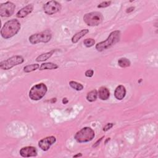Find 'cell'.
<instances>
[{"label":"cell","instance_id":"1","mask_svg":"<svg viewBox=\"0 0 158 158\" xmlns=\"http://www.w3.org/2000/svg\"><path fill=\"white\" fill-rule=\"evenodd\" d=\"M20 23L17 19L7 21L1 30V35L4 39H9L15 35L20 30Z\"/></svg>","mask_w":158,"mask_h":158},{"label":"cell","instance_id":"2","mask_svg":"<svg viewBox=\"0 0 158 158\" xmlns=\"http://www.w3.org/2000/svg\"><path fill=\"white\" fill-rule=\"evenodd\" d=\"M120 39V31L115 30L112 31L107 38L103 41L99 42L96 44L95 48L98 51L101 52L106 50L117 43Z\"/></svg>","mask_w":158,"mask_h":158},{"label":"cell","instance_id":"3","mask_svg":"<svg viewBox=\"0 0 158 158\" xmlns=\"http://www.w3.org/2000/svg\"><path fill=\"white\" fill-rule=\"evenodd\" d=\"M95 136V133L94 130L88 127H84L78 131L75 136V139L80 143H86L91 141Z\"/></svg>","mask_w":158,"mask_h":158},{"label":"cell","instance_id":"4","mask_svg":"<svg viewBox=\"0 0 158 158\" xmlns=\"http://www.w3.org/2000/svg\"><path fill=\"white\" fill-rule=\"evenodd\" d=\"M48 91L46 85L43 83H38L31 87L28 96L33 101H39L42 99Z\"/></svg>","mask_w":158,"mask_h":158},{"label":"cell","instance_id":"5","mask_svg":"<svg viewBox=\"0 0 158 158\" xmlns=\"http://www.w3.org/2000/svg\"><path fill=\"white\" fill-rule=\"evenodd\" d=\"M83 19L87 25L94 27L99 25L102 22L104 17L101 12L95 11L85 14Z\"/></svg>","mask_w":158,"mask_h":158},{"label":"cell","instance_id":"6","mask_svg":"<svg viewBox=\"0 0 158 158\" xmlns=\"http://www.w3.org/2000/svg\"><path fill=\"white\" fill-rule=\"evenodd\" d=\"M52 38V34L49 30H46L40 33L31 35L29 36L28 40L32 44H36L39 43H48Z\"/></svg>","mask_w":158,"mask_h":158},{"label":"cell","instance_id":"7","mask_svg":"<svg viewBox=\"0 0 158 158\" xmlns=\"http://www.w3.org/2000/svg\"><path fill=\"white\" fill-rule=\"evenodd\" d=\"M24 62V58L21 56H14L6 60H2L0 63L1 69L7 70L12 69L14 66L22 64Z\"/></svg>","mask_w":158,"mask_h":158},{"label":"cell","instance_id":"8","mask_svg":"<svg viewBox=\"0 0 158 158\" xmlns=\"http://www.w3.org/2000/svg\"><path fill=\"white\" fill-rule=\"evenodd\" d=\"M60 9L61 4L56 1H48L43 6L44 12L49 15H51L58 12Z\"/></svg>","mask_w":158,"mask_h":158},{"label":"cell","instance_id":"9","mask_svg":"<svg viewBox=\"0 0 158 158\" xmlns=\"http://www.w3.org/2000/svg\"><path fill=\"white\" fill-rule=\"evenodd\" d=\"M15 5L10 1H7L0 5V15L1 17H10L14 12Z\"/></svg>","mask_w":158,"mask_h":158},{"label":"cell","instance_id":"10","mask_svg":"<svg viewBox=\"0 0 158 158\" xmlns=\"http://www.w3.org/2000/svg\"><path fill=\"white\" fill-rule=\"evenodd\" d=\"M56 141V138L54 136H47L39 141L38 146L44 151H47L49 149L51 146Z\"/></svg>","mask_w":158,"mask_h":158},{"label":"cell","instance_id":"11","mask_svg":"<svg viewBox=\"0 0 158 158\" xmlns=\"http://www.w3.org/2000/svg\"><path fill=\"white\" fill-rule=\"evenodd\" d=\"M19 153L23 157H35L37 156V149L34 146H25L21 148Z\"/></svg>","mask_w":158,"mask_h":158},{"label":"cell","instance_id":"12","mask_svg":"<svg viewBox=\"0 0 158 158\" xmlns=\"http://www.w3.org/2000/svg\"><path fill=\"white\" fill-rule=\"evenodd\" d=\"M33 8L34 6L33 4H28L17 12L16 17L18 18H24L33 11Z\"/></svg>","mask_w":158,"mask_h":158},{"label":"cell","instance_id":"13","mask_svg":"<svg viewBox=\"0 0 158 158\" xmlns=\"http://www.w3.org/2000/svg\"><path fill=\"white\" fill-rule=\"evenodd\" d=\"M126 95V89L123 85H118L114 91V96L118 100H122Z\"/></svg>","mask_w":158,"mask_h":158},{"label":"cell","instance_id":"14","mask_svg":"<svg viewBox=\"0 0 158 158\" xmlns=\"http://www.w3.org/2000/svg\"><path fill=\"white\" fill-rule=\"evenodd\" d=\"M98 96L101 100H107L110 96V91L109 89L105 86H101L98 91Z\"/></svg>","mask_w":158,"mask_h":158},{"label":"cell","instance_id":"15","mask_svg":"<svg viewBox=\"0 0 158 158\" xmlns=\"http://www.w3.org/2000/svg\"><path fill=\"white\" fill-rule=\"evenodd\" d=\"M89 33V30L88 29H83L79 32L75 33L72 38V42L73 43H77L82 37L86 35L87 33Z\"/></svg>","mask_w":158,"mask_h":158},{"label":"cell","instance_id":"16","mask_svg":"<svg viewBox=\"0 0 158 158\" xmlns=\"http://www.w3.org/2000/svg\"><path fill=\"white\" fill-rule=\"evenodd\" d=\"M59 67V65L56 64L52 62H45L41 64L40 67V70H52L56 69Z\"/></svg>","mask_w":158,"mask_h":158},{"label":"cell","instance_id":"17","mask_svg":"<svg viewBox=\"0 0 158 158\" xmlns=\"http://www.w3.org/2000/svg\"><path fill=\"white\" fill-rule=\"evenodd\" d=\"M56 51V50L53 49L49 52H46V53H43L40 54V56H38L36 58V61L37 62H43V61H45L46 60H48L49 58H50L53 53Z\"/></svg>","mask_w":158,"mask_h":158},{"label":"cell","instance_id":"18","mask_svg":"<svg viewBox=\"0 0 158 158\" xmlns=\"http://www.w3.org/2000/svg\"><path fill=\"white\" fill-rule=\"evenodd\" d=\"M98 91L96 89H93L88 92L86 94V99L89 102H94L97 99Z\"/></svg>","mask_w":158,"mask_h":158},{"label":"cell","instance_id":"19","mask_svg":"<svg viewBox=\"0 0 158 158\" xmlns=\"http://www.w3.org/2000/svg\"><path fill=\"white\" fill-rule=\"evenodd\" d=\"M118 65L122 68H126L130 66L131 62L127 58L122 57L118 60Z\"/></svg>","mask_w":158,"mask_h":158},{"label":"cell","instance_id":"20","mask_svg":"<svg viewBox=\"0 0 158 158\" xmlns=\"http://www.w3.org/2000/svg\"><path fill=\"white\" fill-rule=\"evenodd\" d=\"M40 68V65L38 64H30L25 66L23 67V71L25 73H29L33 71H35L37 70L38 69Z\"/></svg>","mask_w":158,"mask_h":158},{"label":"cell","instance_id":"21","mask_svg":"<svg viewBox=\"0 0 158 158\" xmlns=\"http://www.w3.org/2000/svg\"><path fill=\"white\" fill-rule=\"evenodd\" d=\"M69 85L71 88L77 91H81L83 89V85L80 83H78L75 81H69Z\"/></svg>","mask_w":158,"mask_h":158},{"label":"cell","instance_id":"22","mask_svg":"<svg viewBox=\"0 0 158 158\" xmlns=\"http://www.w3.org/2000/svg\"><path fill=\"white\" fill-rule=\"evenodd\" d=\"M84 45L87 48H90L95 44V40L93 38H86L83 41Z\"/></svg>","mask_w":158,"mask_h":158},{"label":"cell","instance_id":"23","mask_svg":"<svg viewBox=\"0 0 158 158\" xmlns=\"http://www.w3.org/2000/svg\"><path fill=\"white\" fill-rule=\"evenodd\" d=\"M111 2H112V1H110L102 2L99 4H98V8H105V7H108V6H109L110 5Z\"/></svg>","mask_w":158,"mask_h":158},{"label":"cell","instance_id":"24","mask_svg":"<svg viewBox=\"0 0 158 158\" xmlns=\"http://www.w3.org/2000/svg\"><path fill=\"white\" fill-rule=\"evenodd\" d=\"M114 123H107L104 127H103V129H102V130L104 131H107V130H109V129H110L113 126H114Z\"/></svg>","mask_w":158,"mask_h":158},{"label":"cell","instance_id":"25","mask_svg":"<svg viewBox=\"0 0 158 158\" xmlns=\"http://www.w3.org/2000/svg\"><path fill=\"white\" fill-rule=\"evenodd\" d=\"M93 74H94V71L92 69H89L86 70L85 73V75L86 77H93Z\"/></svg>","mask_w":158,"mask_h":158},{"label":"cell","instance_id":"26","mask_svg":"<svg viewBox=\"0 0 158 158\" xmlns=\"http://www.w3.org/2000/svg\"><path fill=\"white\" fill-rule=\"evenodd\" d=\"M104 138V136H102V137H101L99 139H98L93 145V148H95V147H97L99 144H100V143H101V141H102V138Z\"/></svg>","mask_w":158,"mask_h":158},{"label":"cell","instance_id":"27","mask_svg":"<svg viewBox=\"0 0 158 158\" xmlns=\"http://www.w3.org/2000/svg\"><path fill=\"white\" fill-rule=\"evenodd\" d=\"M134 9H135V7H129V8H128V9H127L126 12H127V13H130V12L133 11Z\"/></svg>","mask_w":158,"mask_h":158},{"label":"cell","instance_id":"28","mask_svg":"<svg viewBox=\"0 0 158 158\" xmlns=\"http://www.w3.org/2000/svg\"><path fill=\"white\" fill-rule=\"evenodd\" d=\"M68 102H69V100L67 99V98H63V99H62V103H63L64 104H66Z\"/></svg>","mask_w":158,"mask_h":158},{"label":"cell","instance_id":"29","mask_svg":"<svg viewBox=\"0 0 158 158\" xmlns=\"http://www.w3.org/2000/svg\"><path fill=\"white\" fill-rule=\"evenodd\" d=\"M81 156H82V154L81 153H78V154H77L76 155H74L73 157H81Z\"/></svg>","mask_w":158,"mask_h":158}]
</instances>
